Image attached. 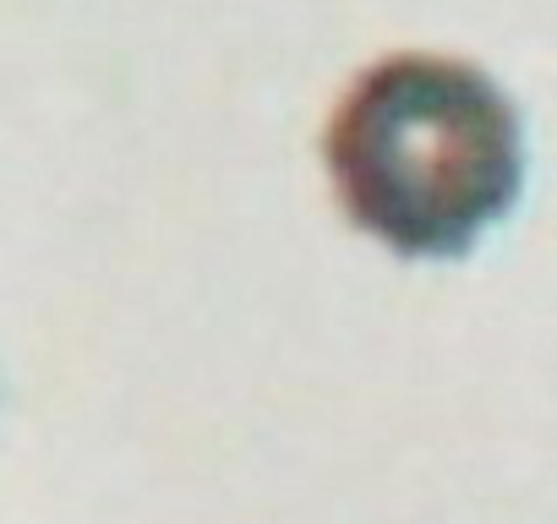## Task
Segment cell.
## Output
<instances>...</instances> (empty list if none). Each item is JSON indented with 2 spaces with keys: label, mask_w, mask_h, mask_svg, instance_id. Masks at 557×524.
I'll list each match as a JSON object with an SVG mask.
<instances>
[{
  "label": "cell",
  "mask_w": 557,
  "mask_h": 524,
  "mask_svg": "<svg viewBox=\"0 0 557 524\" xmlns=\"http://www.w3.org/2000/svg\"><path fill=\"white\" fill-rule=\"evenodd\" d=\"M323 164L345 219L399 257H465L524 186L513 99L454 55H383L329 115Z\"/></svg>",
  "instance_id": "obj_1"
}]
</instances>
